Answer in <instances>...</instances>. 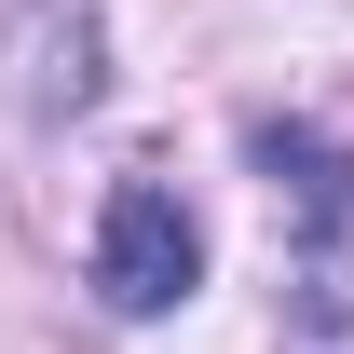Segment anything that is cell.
Listing matches in <instances>:
<instances>
[{"label":"cell","instance_id":"obj_2","mask_svg":"<svg viewBox=\"0 0 354 354\" xmlns=\"http://www.w3.org/2000/svg\"><path fill=\"white\" fill-rule=\"evenodd\" d=\"M259 164H272V191H286V205H300V232H313V259H300V313H313V327H354V272H341L354 164H341V136H313V123H259Z\"/></svg>","mask_w":354,"mask_h":354},{"label":"cell","instance_id":"obj_1","mask_svg":"<svg viewBox=\"0 0 354 354\" xmlns=\"http://www.w3.org/2000/svg\"><path fill=\"white\" fill-rule=\"evenodd\" d=\"M82 286L123 313V327H150V313H177L205 286V232H191V205H177L164 177H109L95 245H82Z\"/></svg>","mask_w":354,"mask_h":354}]
</instances>
